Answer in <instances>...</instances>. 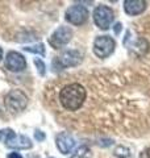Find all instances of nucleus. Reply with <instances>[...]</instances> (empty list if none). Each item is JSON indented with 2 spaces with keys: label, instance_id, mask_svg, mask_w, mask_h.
I'll return each mask as SVG.
<instances>
[{
  "label": "nucleus",
  "instance_id": "nucleus-1",
  "mask_svg": "<svg viewBox=\"0 0 150 158\" xmlns=\"http://www.w3.org/2000/svg\"><path fill=\"white\" fill-rule=\"evenodd\" d=\"M86 100V90L79 83L65 86L59 92V102L67 111H78Z\"/></svg>",
  "mask_w": 150,
  "mask_h": 158
},
{
  "label": "nucleus",
  "instance_id": "nucleus-2",
  "mask_svg": "<svg viewBox=\"0 0 150 158\" xmlns=\"http://www.w3.org/2000/svg\"><path fill=\"white\" fill-rule=\"evenodd\" d=\"M4 106L7 111L12 115L23 112L28 106V96L21 90H12L9 91L4 98Z\"/></svg>",
  "mask_w": 150,
  "mask_h": 158
},
{
  "label": "nucleus",
  "instance_id": "nucleus-3",
  "mask_svg": "<svg viewBox=\"0 0 150 158\" xmlns=\"http://www.w3.org/2000/svg\"><path fill=\"white\" fill-rule=\"evenodd\" d=\"M92 19H94L95 25L99 29L108 31L115 20V12L111 7L106 6V4H100V6L95 7L92 12Z\"/></svg>",
  "mask_w": 150,
  "mask_h": 158
},
{
  "label": "nucleus",
  "instance_id": "nucleus-4",
  "mask_svg": "<svg viewBox=\"0 0 150 158\" xmlns=\"http://www.w3.org/2000/svg\"><path fill=\"white\" fill-rule=\"evenodd\" d=\"M116 49V41L108 34H104V36H98L94 41L92 45V50L94 54L98 58H108L109 56H112V53Z\"/></svg>",
  "mask_w": 150,
  "mask_h": 158
},
{
  "label": "nucleus",
  "instance_id": "nucleus-5",
  "mask_svg": "<svg viewBox=\"0 0 150 158\" xmlns=\"http://www.w3.org/2000/svg\"><path fill=\"white\" fill-rule=\"evenodd\" d=\"M83 56L79 50H75V49H69V50H65L59 54L58 57H56L54 59V66L59 70H63V69H69V67H75L82 63Z\"/></svg>",
  "mask_w": 150,
  "mask_h": 158
},
{
  "label": "nucleus",
  "instance_id": "nucleus-6",
  "mask_svg": "<svg viewBox=\"0 0 150 158\" xmlns=\"http://www.w3.org/2000/svg\"><path fill=\"white\" fill-rule=\"evenodd\" d=\"M88 9L84 6H81V4H75V6L69 7L66 9V13H65L66 21L73 24V25H83L88 20Z\"/></svg>",
  "mask_w": 150,
  "mask_h": 158
},
{
  "label": "nucleus",
  "instance_id": "nucleus-7",
  "mask_svg": "<svg viewBox=\"0 0 150 158\" xmlns=\"http://www.w3.org/2000/svg\"><path fill=\"white\" fill-rule=\"evenodd\" d=\"M71 38H73L71 28L62 25V27L57 28L56 31L52 33V36L49 37L48 41H49V45L53 49H59L65 45H67V44L71 41Z\"/></svg>",
  "mask_w": 150,
  "mask_h": 158
},
{
  "label": "nucleus",
  "instance_id": "nucleus-8",
  "mask_svg": "<svg viewBox=\"0 0 150 158\" xmlns=\"http://www.w3.org/2000/svg\"><path fill=\"white\" fill-rule=\"evenodd\" d=\"M4 144H6L7 148H9V149H16V150H27L33 146L31 138L24 136V135H17V133L13 132L12 129L9 131L8 137Z\"/></svg>",
  "mask_w": 150,
  "mask_h": 158
},
{
  "label": "nucleus",
  "instance_id": "nucleus-9",
  "mask_svg": "<svg viewBox=\"0 0 150 158\" xmlns=\"http://www.w3.org/2000/svg\"><path fill=\"white\" fill-rule=\"evenodd\" d=\"M4 66L11 73H21L27 69V59L17 52H9L4 61Z\"/></svg>",
  "mask_w": 150,
  "mask_h": 158
},
{
  "label": "nucleus",
  "instance_id": "nucleus-10",
  "mask_svg": "<svg viewBox=\"0 0 150 158\" xmlns=\"http://www.w3.org/2000/svg\"><path fill=\"white\" fill-rule=\"evenodd\" d=\"M75 145H77V141L69 132H61L56 137V146L62 154H70Z\"/></svg>",
  "mask_w": 150,
  "mask_h": 158
},
{
  "label": "nucleus",
  "instance_id": "nucleus-11",
  "mask_svg": "<svg viewBox=\"0 0 150 158\" xmlns=\"http://www.w3.org/2000/svg\"><path fill=\"white\" fill-rule=\"evenodd\" d=\"M148 3L145 0H125L124 2V11L129 16H137L144 13L146 9Z\"/></svg>",
  "mask_w": 150,
  "mask_h": 158
},
{
  "label": "nucleus",
  "instance_id": "nucleus-12",
  "mask_svg": "<svg viewBox=\"0 0 150 158\" xmlns=\"http://www.w3.org/2000/svg\"><path fill=\"white\" fill-rule=\"evenodd\" d=\"M70 158H92V152L88 146H81Z\"/></svg>",
  "mask_w": 150,
  "mask_h": 158
},
{
  "label": "nucleus",
  "instance_id": "nucleus-13",
  "mask_svg": "<svg viewBox=\"0 0 150 158\" xmlns=\"http://www.w3.org/2000/svg\"><path fill=\"white\" fill-rule=\"evenodd\" d=\"M25 52L28 53H33V54H38V56L44 57L45 56V45L44 44H36V45H29L23 48Z\"/></svg>",
  "mask_w": 150,
  "mask_h": 158
},
{
  "label": "nucleus",
  "instance_id": "nucleus-14",
  "mask_svg": "<svg viewBox=\"0 0 150 158\" xmlns=\"http://www.w3.org/2000/svg\"><path fill=\"white\" fill-rule=\"evenodd\" d=\"M33 62H34V65H36V67H37L38 74H40L41 77H44L45 74H46V66H45L44 61H42L41 58H34Z\"/></svg>",
  "mask_w": 150,
  "mask_h": 158
},
{
  "label": "nucleus",
  "instance_id": "nucleus-15",
  "mask_svg": "<svg viewBox=\"0 0 150 158\" xmlns=\"http://www.w3.org/2000/svg\"><path fill=\"white\" fill-rule=\"evenodd\" d=\"M9 128L8 129H0V141H3V142H6L7 140V137H8V133H9Z\"/></svg>",
  "mask_w": 150,
  "mask_h": 158
},
{
  "label": "nucleus",
  "instance_id": "nucleus-16",
  "mask_svg": "<svg viewBox=\"0 0 150 158\" xmlns=\"http://www.w3.org/2000/svg\"><path fill=\"white\" fill-rule=\"evenodd\" d=\"M34 138L37 141H44L45 140V133L42 131H36L34 132Z\"/></svg>",
  "mask_w": 150,
  "mask_h": 158
},
{
  "label": "nucleus",
  "instance_id": "nucleus-17",
  "mask_svg": "<svg viewBox=\"0 0 150 158\" xmlns=\"http://www.w3.org/2000/svg\"><path fill=\"white\" fill-rule=\"evenodd\" d=\"M138 158H150V148L144 149L141 153H140V157Z\"/></svg>",
  "mask_w": 150,
  "mask_h": 158
},
{
  "label": "nucleus",
  "instance_id": "nucleus-18",
  "mask_svg": "<svg viewBox=\"0 0 150 158\" xmlns=\"http://www.w3.org/2000/svg\"><path fill=\"white\" fill-rule=\"evenodd\" d=\"M7 158H23V157L20 156L19 153H16V152H15V153H9V154L7 156Z\"/></svg>",
  "mask_w": 150,
  "mask_h": 158
},
{
  "label": "nucleus",
  "instance_id": "nucleus-19",
  "mask_svg": "<svg viewBox=\"0 0 150 158\" xmlns=\"http://www.w3.org/2000/svg\"><path fill=\"white\" fill-rule=\"evenodd\" d=\"M123 27H121V24H120V23H117L116 24V25H115V33H116V34H119L120 33V29H121Z\"/></svg>",
  "mask_w": 150,
  "mask_h": 158
},
{
  "label": "nucleus",
  "instance_id": "nucleus-20",
  "mask_svg": "<svg viewBox=\"0 0 150 158\" xmlns=\"http://www.w3.org/2000/svg\"><path fill=\"white\" fill-rule=\"evenodd\" d=\"M28 158H42L41 156H38V154H32V156H29Z\"/></svg>",
  "mask_w": 150,
  "mask_h": 158
},
{
  "label": "nucleus",
  "instance_id": "nucleus-21",
  "mask_svg": "<svg viewBox=\"0 0 150 158\" xmlns=\"http://www.w3.org/2000/svg\"><path fill=\"white\" fill-rule=\"evenodd\" d=\"M2 58H3V49L0 48V61H2Z\"/></svg>",
  "mask_w": 150,
  "mask_h": 158
},
{
  "label": "nucleus",
  "instance_id": "nucleus-22",
  "mask_svg": "<svg viewBox=\"0 0 150 158\" xmlns=\"http://www.w3.org/2000/svg\"><path fill=\"white\" fill-rule=\"evenodd\" d=\"M52 158H53V157H52Z\"/></svg>",
  "mask_w": 150,
  "mask_h": 158
}]
</instances>
